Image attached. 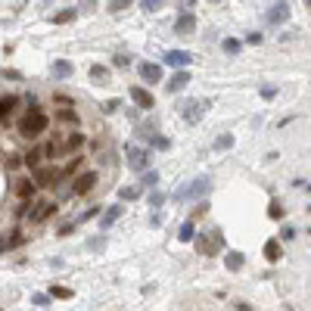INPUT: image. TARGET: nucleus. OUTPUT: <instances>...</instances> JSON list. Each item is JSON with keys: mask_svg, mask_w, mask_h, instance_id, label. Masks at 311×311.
Wrapping results in <instances>:
<instances>
[{"mask_svg": "<svg viewBox=\"0 0 311 311\" xmlns=\"http://www.w3.org/2000/svg\"><path fill=\"white\" fill-rule=\"evenodd\" d=\"M224 265H227V271H240V268H243V255H240V252L224 255Z\"/></svg>", "mask_w": 311, "mask_h": 311, "instance_id": "nucleus-18", "label": "nucleus"}, {"mask_svg": "<svg viewBox=\"0 0 311 311\" xmlns=\"http://www.w3.org/2000/svg\"><path fill=\"white\" fill-rule=\"evenodd\" d=\"M268 215H271V218H283V206H280V203H271Z\"/></svg>", "mask_w": 311, "mask_h": 311, "instance_id": "nucleus-31", "label": "nucleus"}, {"mask_svg": "<svg viewBox=\"0 0 311 311\" xmlns=\"http://www.w3.org/2000/svg\"><path fill=\"white\" fill-rule=\"evenodd\" d=\"M289 19V7L283 4V0H280V4H274L271 7V13H268V22H274V25H277V22H286Z\"/></svg>", "mask_w": 311, "mask_h": 311, "instance_id": "nucleus-11", "label": "nucleus"}, {"mask_svg": "<svg viewBox=\"0 0 311 311\" xmlns=\"http://www.w3.org/2000/svg\"><path fill=\"white\" fill-rule=\"evenodd\" d=\"M153 143L159 146V150H168V137H153Z\"/></svg>", "mask_w": 311, "mask_h": 311, "instance_id": "nucleus-35", "label": "nucleus"}, {"mask_svg": "<svg viewBox=\"0 0 311 311\" xmlns=\"http://www.w3.org/2000/svg\"><path fill=\"white\" fill-rule=\"evenodd\" d=\"M34 193H38V184H34V180H19V184H16V196L19 199H31Z\"/></svg>", "mask_w": 311, "mask_h": 311, "instance_id": "nucleus-14", "label": "nucleus"}, {"mask_svg": "<svg viewBox=\"0 0 311 311\" xmlns=\"http://www.w3.org/2000/svg\"><path fill=\"white\" fill-rule=\"evenodd\" d=\"M187 84H190V72H184V69H177L174 75H171V81H168L165 87L171 90V94H177V90H184Z\"/></svg>", "mask_w": 311, "mask_h": 311, "instance_id": "nucleus-9", "label": "nucleus"}, {"mask_svg": "<svg viewBox=\"0 0 311 311\" xmlns=\"http://www.w3.org/2000/svg\"><path fill=\"white\" fill-rule=\"evenodd\" d=\"M97 171H84V174H78L75 177V184H72V190H75L78 196H84V193H90V190H94L97 187Z\"/></svg>", "mask_w": 311, "mask_h": 311, "instance_id": "nucleus-5", "label": "nucleus"}, {"mask_svg": "<svg viewBox=\"0 0 311 311\" xmlns=\"http://www.w3.org/2000/svg\"><path fill=\"white\" fill-rule=\"evenodd\" d=\"M121 212H125V206H109V209H106V215L100 218V224H103V230H109V227H112V224L118 221V218H121Z\"/></svg>", "mask_w": 311, "mask_h": 311, "instance_id": "nucleus-13", "label": "nucleus"}, {"mask_svg": "<svg viewBox=\"0 0 311 311\" xmlns=\"http://www.w3.org/2000/svg\"><path fill=\"white\" fill-rule=\"evenodd\" d=\"M212 4H218V0H212Z\"/></svg>", "mask_w": 311, "mask_h": 311, "instance_id": "nucleus-43", "label": "nucleus"}, {"mask_svg": "<svg viewBox=\"0 0 311 311\" xmlns=\"http://www.w3.org/2000/svg\"><path fill=\"white\" fill-rule=\"evenodd\" d=\"M265 255H268V262H280V240H268Z\"/></svg>", "mask_w": 311, "mask_h": 311, "instance_id": "nucleus-16", "label": "nucleus"}, {"mask_svg": "<svg viewBox=\"0 0 311 311\" xmlns=\"http://www.w3.org/2000/svg\"><path fill=\"white\" fill-rule=\"evenodd\" d=\"M56 118L66 121V125H75V121H78V112H75V109H69V106H63L59 112H56Z\"/></svg>", "mask_w": 311, "mask_h": 311, "instance_id": "nucleus-20", "label": "nucleus"}, {"mask_svg": "<svg viewBox=\"0 0 311 311\" xmlns=\"http://www.w3.org/2000/svg\"><path fill=\"white\" fill-rule=\"evenodd\" d=\"M246 41H249V44H262V34H259V31H252Z\"/></svg>", "mask_w": 311, "mask_h": 311, "instance_id": "nucleus-39", "label": "nucleus"}, {"mask_svg": "<svg viewBox=\"0 0 311 311\" xmlns=\"http://www.w3.org/2000/svg\"><path fill=\"white\" fill-rule=\"evenodd\" d=\"M150 203H153V206H162V203H165V193H153Z\"/></svg>", "mask_w": 311, "mask_h": 311, "instance_id": "nucleus-38", "label": "nucleus"}, {"mask_svg": "<svg viewBox=\"0 0 311 311\" xmlns=\"http://www.w3.org/2000/svg\"><path fill=\"white\" fill-rule=\"evenodd\" d=\"M118 196H121V199H137V196H140V190H137V187H121V190H118Z\"/></svg>", "mask_w": 311, "mask_h": 311, "instance_id": "nucleus-28", "label": "nucleus"}, {"mask_svg": "<svg viewBox=\"0 0 311 311\" xmlns=\"http://www.w3.org/2000/svg\"><path fill=\"white\" fill-rule=\"evenodd\" d=\"M50 296H53V299H72V289H66V286H53Z\"/></svg>", "mask_w": 311, "mask_h": 311, "instance_id": "nucleus-26", "label": "nucleus"}, {"mask_svg": "<svg viewBox=\"0 0 311 311\" xmlns=\"http://www.w3.org/2000/svg\"><path fill=\"white\" fill-rule=\"evenodd\" d=\"M94 215H97V209H87V212H84V215L78 218V224H84V221H90V218H94Z\"/></svg>", "mask_w": 311, "mask_h": 311, "instance_id": "nucleus-36", "label": "nucleus"}, {"mask_svg": "<svg viewBox=\"0 0 311 311\" xmlns=\"http://www.w3.org/2000/svg\"><path fill=\"white\" fill-rule=\"evenodd\" d=\"M137 72H140V78H143V81H150V84L162 81V66H159V63H140V66H137Z\"/></svg>", "mask_w": 311, "mask_h": 311, "instance_id": "nucleus-6", "label": "nucleus"}, {"mask_svg": "<svg viewBox=\"0 0 311 311\" xmlns=\"http://www.w3.org/2000/svg\"><path fill=\"white\" fill-rule=\"evenodd\" d=\"M90 78L94 81H109V69L106 66H90Z\"/></svg>", "mask_w": 311, "mask_h": 311, "instance_id": "nucleus-21", "label": "nucleus"}, {"mask_svg": "<svg viewBox=\"0 0 311 311\" xmlns=\"http://www.w3.org/2000/svg\"><path fill=\"white\" fill-rule=\"evenodd\" d=\"M72 19H75V10H63L53 16V22H72Z\"/></svg>", "mask_w": 311, "mask_h": 311, "instance_id": "nucleus-27", "label": "nucleus"}, {"mask_svg": "<svg viewBox=\"0 0 311 311\" xmlns=\"http://www.w3.org/2000/svg\"><path fill=\"white\" fill-rule=\"evenodd\" d=\"M209 100H190L184 109H180V115H184V121H199V118H203L206 112H209Z\"/></svg>", "mask_w": 311, "mask_h": 311, "instance_id": "nucleus-4", "label": "nucleus"}, {"mask_svg": "<svg viewBox=\"0 0 311 311\" xmlns=\"http://www.w3.org/2000/svg\"><path fill=\"white\" fill-rule=\"evenodd\" d=\"M212 190V180L209 177H196L190 187H180L174 196H177V203H187V199H196V196H206Z\"/></svg>", "mask_w": 311, "mask_h": 311, "instance_id": "nucleus-2", "label": "nucleus"}, {"mask_svg": "<svg viewBox=\"0 0 311 311\" xmlns=\"http://www.w3.org/2000/svg\"><path fill=\"white\" fill-rule=\"evenodd\" d=\"M0 252H7V240H4V236H0Z\"/></svg>", "mask_w": 311, "mask_h": 311, "instance_id": "nucleus-42", "label": "nucleus"}, {"mask_svg": "<svg viewBox=\"0 0 311 311\" xmlns=\"http://www.w3.org/2000/svg\"><path fill=\"white\" fill-rule=\"evenodd\" d=\"M215 146H218V150H227V146H233V137H230V134H221V137L215 140Z\"/></svg>", "mask_w": 311, "mask_h": 311, "instance_id": "nucleus-29", "label": "nucleus"}, {"mask_svg": "<svg viewBox=\"0 0 311 311\" xmlns=\"http://www.w3.org/2000/svg\"><path fill=\"white\" fill-rule=\"evenodd\" d=\"M81 143H84V134H81V131H75V134H69V137H66L63 150H69V153H72V150H78Z\"/></svg>", "mask_w": 311, "mask_h": 311, "instance_id": "nucleus-17", "label": "nucleus"}, {"mask_svg": "<svg viewBox=\"0 0 311 311\" xmlns=\"http://www.w3.org/2000/svg\"><path fill=\"white\" fill-rule=\"evenodd\" d=\"M159 7H162V0H143V10H150V13L159 10Z\"/></svg>", "mask_w": 311, "mask_h": 311, "instance_id": "nucleus-34", "label": "nucleus"}, {"mask_svg": "<svg viewBox=\"0 0 311 311\" xmlns=\"http://www.w3.org/2000/svg\"><path fill=\"white\" fill-rule=\"evenodd\" d=\"M31 302H34V305H50V296H41V292H38V296H34Z\"/></svg>", "mask_w": 311, "mask_h": 311, "instance_id": "nucleus-37", "label": "nucleus"}, {"mask_svg": "<svg viewBox=\"0 0 311 311\" xmlns=\"http://www.w3.org/2000/svg\"><path fill=\"white\" fill-rule=\"evenodd\" d=\"M193 28H196V16H193V13L177 16V22H174V31H177V34H193Z\"/></svg>", "mask_w": 311, "mask_h": 311, "instance_id": "nucleus-10", "label": "nucleus"}, {"mask_svg": "<svg viewBox=\"0 0 311 311\" xmlns=\"http://www.w3.org/2000/svg\"><path fill=\"white\" fill-rule=\"evenodd\" d=\"M128 4H131V0H115V7H112V10H125Z\"/></svg>", "mask_w": 311, "mask_h": 311, "instance_id": "nucleus-41", "label": "nucleus"}, {"mask_svg": "<svg viewBox=\"0 0 311 311\" xmlns=\"http://www.w3.org/2000/svg\"><path fill=\"white\" fill-rule=\"evenodd\" d=\"M0 311H4V308H0Z\"/></svg>", "mask_w": 311, "mask_h": 311, "instance_id": "nucleus-44", "label": "nucleus"}, {"mask_svg": "<svg viewBox=\"0 0 311 311\" xmlns=\"http://www.w3.org/2000/svg\"><path fill=\"white\" fill-rule=\"evenodd\" d=\"M118 106H121V100H109V103H103V112H115Z\"/></svg>", "mask_w": 311, "mask_h": 311, "instance_id": "nucleus-32", "label": "nucleus"}, {"mask_svg": "<svg viewBox=\"0 0 311 311\" xmlns=\"http://www.w3.org/2000/svg\"><path fill=\"white\" fill-rule=\"evenodd\" d=\"M221 47H224V53H230V56H236V53H240V47H243V44H240V41H233V38H227V41H224Z\"/></svg>", "mask_w": 311, "mask_h": 311, "instance_id": "nucleus-25", "label": "nucleus"}, {"mask_svg": "<svg viewBox=\"0 0 311 311\" xmlns=\"http://www.w3.org/2000/svg\"><path fill=\"white\" fill-rule=\"evenodd\" d=\"M47 125H50V118L44 115V112H28L22 121H19V134L22 137H41L44 131H47Z\"/></svg>", "mask_w": 311, "mask_h": 311, "instance_id": "nucleus-1", "label": "nucleus"}, {"mask_svg": "<svg viewBox=\"0 0 311 311\" xmlns=\"http://www.w3.org/2000/svg\"><path fill=\"white\" fill-rule=\"evenodd\" d=\"M296 236V227H283V240H292Z\"/></svg>", "mask_w": 311, "mask_h": 311, "instance_id": "nucleus-40", "label": "nucleus"}, {"mask_svg": "<svg viewBox=\"0 0 311 311\" xmlns=\"http://www.w3.org/2000/svg\"><path fill=\"white\" fill-rule=\"evenodd\" d=\"M22 162H25L28 168H38V165H41V150H31V153H25V159H22Z\"/></svg>", "mask_w": 311, "mask_h": 311, "instance_id": "nucleus-23", "label": "nucleus"}, {"mask_svg": "<svg viewBox=\"0 0 311 311\" xmlns=\"http://www.w3.org/2000/svg\"><path fill=\"white\" fill-rule=\"evenodd\" d=\"M53 75H56V78H69L72 75V63H56V66H53Z\"/></svg>", "mask_w": 311, "mask_h": 311, "instance_id": "nucleus-22", "label": "nucleus"}, {"mask_svg": "<svg viewBox=\"0 0 311 311\" xmlns=\"http://www.w3.org/2000/svg\"><path fill=\"white\" fill-rule=\"evenodd\" d=\"M196 236V230H193V221H187V224H180V230H177V240L180 243H190Z\"/></svg>", "mask_w": 311, "mask_h": 311, "instance_id": "nucleus-19", "label": "nucleus"}, {"mask_svg": "<svg viewBox=\"0 0 311 311\" xmlns=\"http://www.w3.org/2000/svg\"><path fill=\"white\" fill-rule=\"evenodd\" d=\"M56 177H59V168H41L38 177H34V184H38V187H50V184H56Z\"/></svg>", "mask_w": 311, "mask_h": 311, "instance_id": "nucleus-12", "label": "nucleus"}, {"mask_svg": "<svg viewBox=\"0 0 311 311\" xmlns=\"http://www.w3.org/2000/svg\"><path fill=\"white\" fill-rule=\"evenodd\" d=\"M131 100L140 106V109H153L156 106V100H153V94L146 87H131Z\"/></svg>", "mask_w": 311, "mask_h": 311, "instance_id": "nucleus-7", "label": "nucleus"}, {"mask_svg": "<svg viewBox=\"0 0 311 311\" xmlns=\"http://www.w3.org/2000/svg\"><path fill=\"white\" fill-rule=\"evenodd\" d=\"M78 162H81V156H78V159H72V162H69V165H66V168H63L59 174H72V171H75V168H78Z\"/></svg>", "mask_w": 311, "mask_h": 311, "instance_id": "nucleus-33", "label": "nucleus"}, {"mask_svg": "<svg viewBox=\"0 0 311 311\" xmlns=\"http://www.w3.org/2000/svg\"><path fill=\"white\" fill-rule=\"evenodd\" d=\"M165 63L168 66H174V69H184V66H190L193 63V56L187 50H171V53H165Z\"/></svg>", "mask_w": 311, "mask_h": 311, "instance_id": "nucleus-8", "label": "nucleus"}, {"mask_svg": "<svg viewBox=\"0 0 311 311\" xmlns=\"http://www.w3.org/2000/svg\"><path fill=\"white\" fill-rule=\"evenodd\" d=\"M156 180H159V174H156V171H146L140 184H143V187H156Z\"/></svg>", "mask_w": 311, "mask_h": 311, "instance_id": "nucleus-30", "label": "nucleus"}, {"mask_svg": "<svg viewBox=\"0 0 311 311\" xmlns=\"http://www.w3.org/2000/svg\"><path fill=\"white\" fill-rule=\"evenodd\" d=\"M56 212V203H38V209L31 212V221H44L47 215H53Z\"/></svg>", "mask_w": 311, "mask_h": 311, "instance_id": "nucleus-15", "label": "nucleus"}, {"mask_svg": "<svg viewBox=\"0 0 311 311\" xmlns=\"http://www.w3.org/2000/svg\"><path fill=\"white\" fill-rule=\"evenodd\" d=\"M13 106H16V97H4V100H0V118H7L13 112Z\"/></svg>", "mask_w": 311, "mask_h": 311, "instance_id": "nucleus-24", "label": "nucleus"}, {"mask_svg": "<svg viewBox=\"0 0 311 311\" xmlns=\"http://www.w3.org/2000/svg\"><path fill=\"white\" fill-rule=\"evenodd\" d=\"M125 156H128V165H131L134 171H146L150 168V153L143 150V146H125Z\"/></svg>", "mask_w": 311, "mask_h": 311, "instance_id": "nucleus-3", "label": "nucleus"}]
</instances>
